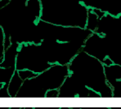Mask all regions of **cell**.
Here are the masks:
<instances>
[{
	"label": "cell",
	"mask_w": 121,
	"mask_h": 109,
	"mask_svg": "<svg viewBox=\"0 0 121 109\" xmlns=\"http://www.w3.org/2000/svg\"><path fill=\"white\" fill-rule=\"evenodd\" d=\"M40 20L65 27L86 28L89 8L80 0H40Z\"/></svg>",
	"instance_id": "1"
},
{
	"label": "cell",
	"mask_w": 121,
	"mask_h": 109,
	"mask_svg": "<svg viewBox=\"0 0 121 109\" xmlns=\"http://www.w3.org/2000/svg\"><path fill=\"white\" fill-rule=\"evenodd\" d=\"M70 74L101 98H113L112 89L105 76L104 65L97 58L81 50L69 64Z\"/></svg>",
	"instance_id": "2"
},
{
	"label": "cell",
	"mask_w": 121,
	"mask_h": 109,
	"mask_svg": "<svg viewBox=\"0 0 121 109\" xmlns=\"http://www.w3.org/2000/svg\"><path fill=\"white\" fill-rule=\"evenodd\" d=\"M70 74L69 65L54 64L35 77L24 81L17 98H45L51 89H59Z\"/></svg>",
	"instance_id": "3"
},
{
	"label": "cell",
	"mask_w": 121,
	"mask_h": 109,
	"mask_svg": "<svg viewBox=\"0 0 121 109\" xmlns=\"http://www.w3.org/2000/svg\"><path fill=\"white\" fill-rule=\"evenodd\" d=\"M52 66L40 44H20L16 62L17 71L29 70L36 74H40L49 69Z\"/></svg>",
	"instance_id": "4"
},
{
	"label": "cell",
	"mask_w": 121,
	"mask_h": 109,
	"mask_svg": "<svg viewBox=\"0 0 121 109\" xmlns=\"http://www.w3.org/2000/svg\"><path fill=\"white\" fill-rule=\"evenodd\" d=\"M101 98L95 91L88 89L84 85L69 75L59 89V98Z\"/></svg>",
	"instance_id": "5"
},
{
	"label": "cell",
	"mask_w": 121,
	"mask_h": 109,
	"mask_svg": "<svg viewBox=\"0 0 121 109\" xmlns=\"http://www.w3.org/2000/svg\"><path fill=\"white\" fill-rule=\"evenodd\" d=\"M83 51L103 62L108 56V42L105 36L92 33L85 42Z\"/></svg>",
	"instance_id": "6"
},
{
	"label": "cell",
	"mask_w": 121,
	"mask_h": 109,
	"mask_svg": "<svg viewBox=\"0 0 121 109\" xmlns=\"http://www.w3.org/2000/svg\"><path fill=\"white\" fill-rule=\"evenodd\" d=\"M19 45H20V44H18V43L12 42L9 47L5 50L3 60L2 61V62H0V67L1 68L16 67Z\"/></svg>",
	"instance_id": "7"
},
{
	"label": "cell",
	"mask_w": 121,
	"mask_h": 109,
	"mask_svg": "<svg viewBox=\"0 0 121 109\" xmlns=\"http://www.w3.org/2000/svg\"><path fill=\"white\" fill-rule=\"evenodd\" d=\"M106 14V12L97 8H89L88 14V20H87L86 29L95 33L99 26L100 20Z\"/></svg>",
	"instance_id": "8"
},
{
	"label": "cell",
	"mask_w": 121,
	"mask_h": 109,
	"mask_svg": "<svg viewBox=\"0 0 121 109\" xmlns=\"http://www.w3.org/2000/svg\"><path fill=\"white\" fill-rule=\"evenodd\" d=\"M105 76L109 85L111 83L121 80V66L113 64L111 66H104Z\"/></svg>",
	"instance_id": "9"
},
{
	"label": "cell",
	"mask_w": 121,
	"mask_h": 109,
	"mask_svg": "<svg viewBox=\"0 0 121 109\" xmlns=\"http://www.w3.org/2000/svg\"><path fill=\"white\" fill-rule=\"evenodd\" d=\"M23 83H24V80L21 79V76H19L18 71H16L15 74L12 76V80H10L9 84H8V93H9L11 98H17V94L20 91Z\"/></svg>",
	"instance_id": "10"
},
{
	"label": "cell",
	"mask_w": 121,
	"mask_h": 109,
	"mask_svg": "<svg viewBox=\"0 0 121 109\" xmlns=\"http://www.w3.org/2000/svg\"><path fill=\"white\" fill-rule=\"evenodd\" d=\"M110 86L112 89L113 98H121V80L111 83Z\"/></svg>",
	"instance_id": "11"
},
{
	"label": "cell",
	"mask_w": 121,
	"mask_h": 109,
	"mask_svg": "<svg viewBox=\"0 0 121 109\" xmlns=\"http://www.w3.org/2000/svg\"><path fill=\"white\" fill-rule=\"evenodd\" d=\"M18 71L19 76H21V78L24 81L30 79H32V78L35 77L38 74L33 72L31 71H29V70H21V71Z\"/></svg>",
	"instance_id": "12"
},
{
	"label": "cell",
	"mask_w": 121,
	"mask_h": 109,
	"mask_svg": "<svg viewBox=\"0 0 121 109\" xmlns=\"http://www.w3.org/2000/svg\"><path fill=\"white\" fill-rule=\"evenodd\" d=\"M8 85L6 84H0V96L2 99L3 98H11L8 93Z\"/></svg>",
	"instance_id": "13"
},
{
	"label": "cell",
	"mask_w": 121,
	"mask_h": 109,
	"mask_svg": "<svg viewBox=\"0 0 121 109\" xmlns=\"http://www.w3.org/2000/svg\"><path fill=\"white\" fill-rule=\"evenodd\" d=\"M45 98H59V89H51L45 94Z\"/></svg>",
	"instance_id": "14"
},
{
	"label": "cell",
	"mask_w": 121,
	"mask_h": 109,
	"mask_svg": "<svg viewBox=\"0 0 121 109\" xmlns=\"http://www.w3.org/2000/svg\"><path fill=\"white\" fill-rule=\"evenodd\" d=\"M10 1H11V0H0V3H1V4L3 3V4L2 5L1 7H0V8H3V7H5L7 4H8V3H9Z\"/></svg>",
	"instance_id": "15"
},
{
	"label": "cell",
	"mask_w": 121,
	"mask_h": 109,
	"mask_svg": "<svg viewBox=\"0 0 121 109\" xmlns=\"http://www.w3.org/2000/svg\"><path fill=\"white\" fill-rule=\"evenodd\" d=\"M74 109H111V108H74Z\"/></svg>",
	"instance_id": "16"
},
{
	"label": "cell",
	"mask_w": 121,
	"mask_h": 109,
	"mask_svg": "<svg viewBox=\"0 0 121 109\" xmlns=\"http://www.w3.org/2000/svg\"><path fill=\"white\" fill-rule=\"evenodd\" d=\"M35 109H60V108H35Z\"/></svg>",
	"instance_id": "17"
},
{
	"label": "cell",
	"mask_w": 121,
	"mask_h": 109,
	"mask_svg": "<svg viewBox=\"0 0 121 109\" xmlns=\"http://www.w3.org/2000/svg\"><path fill=\"white\" fill-rule=\"evenodd\" d=\"M60 109H74V108H60Z\"/></svg>",
	"instance_id": "18"
},
{
	"label": "cell",
	"mask_w": 121,
	"mask_h": 109,
	"mask_svg": "<svg viewBox=\"0 0 121 109\" xmlns=\"http://www.w3.org/2000/svg\"><path fill=\"white\" fill-rule=\"evenodd\" d=\"M24 109H35V108H24Z\"/></svg>",
	"instance_id": "19"
},
{
	"label": "cell",
	"mask_w": 121,
	"mask_h": 109,
	"mask_svg": "<svg viewBox=\"0 0 121 109\" xmlns=\"http://www.w3.org/2000/svg\"><path fill=\"white\" fill-rule=\"evenodd\" d=\"M10 109H21V108H10Z\"/></svg>",
	"instance_id": "20"
},
{
	"label": "cell",
	"mask_w": 121,
	"mask_h": 109,
	"mask_svg": "<svg viewBox=\"0 0 121 109\" xmlns=\"http://www.w3.org/2000/svg\"><path fill=\"white\" fill-rule=\"evenodd\" d=\"M0 109H10V108H3L2 107V108H0Z\"/></svg>",
	"instance_id": "21"
},
{
	"label": "cell",
	"mask_w": 121,
	"mask_h": 109,
	"mask_svg": "<svg viewBox=\"0 0 121 109\" xmlns=\"http://www.w3.org/2000/svg\"><path fill=\"white\" fill-rule=\"evenodd\" d=\"M111 109H121V108H111Z\"/></svg>",
	"instance_id": "22"
},
{
	"label": "cell",
	"mask_w": 121,
	"mask_h": 109,
	"mask_svg": "<svg viewBox=\"0 0 121 109\" xmlns=\"http://www.w3.org/2000/svg\"><path fill=\"white\" fill-rule=\"evenodd\" d=\"M21 109H24V108H21Z\"/></svg>",
	"instance_id": "23"
},
{
	"label": "cell",
	"mask_w": 121,
	"mask_h": 109,
	"mask_svg": "<svg viewBox=\"0 0 121 109\" xmlns=\"http://www.w3.org/2000/svg\"></svg>",
	"instance_id": "24"
}]
</instances>
